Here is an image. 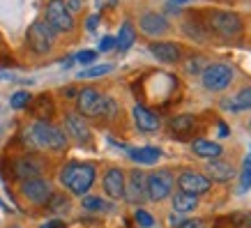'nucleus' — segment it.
Listing matches in <instances>:
<instances>
[{
	"label": "nucleus",
	"instance_id": "f704fd0d",
	"mask_svg": "<svg viewBox=\"0 0 251 228\" xmlns=\"http://www.w3.org/2000/svg\"><path fill=\"white\" fill-rule=\"evenodd\" d=\"M201 65H205L203 58H191V60L187 62V72H189V74H198V72H201Z\"/></svg>",
	"mask_w": 251,
	"mask_h": 228
},
{
	"label": "nucleus",
	"instance_id": "f8f14e48",
	"mask_svg": "<svg viewBox=\"0 0 251 228\" xmlns=\"http://www.w3.org/2000/svg\"><path fill=\"white\" fill-rule=\"evenodd\" d=\"M138 28H141L143 35H148V37H161V35L168 32L171 25H168L166 19L161 14H157V12H143L141 19H138Z\"/></svg>",
	"mask_w": 251,
	"mask_h": 228
},
{
	"label": "nucleus",
	"instance_id": "9b49d317",
	"mask_svg": "<svg viewBox=\"0 0 251 228\" xmlns=\"http://www.w3.org/2000/svg\"><path fill=\"white\" fill-rule=\"evenodd\" d=\"M125 198L136 205L148 201V175L141 171H131L129 177H125Z\"/></svg>",
	"mask_w": 251,
	"mask_h": 228
},
{
	"label": "nucleus",
	"instance_id": "72a5a7b5",
	"mask_svg": "<svg viewBox=\"0 0 251 228\" xmlns=\"http://www.w3.org/2000/svg\"><path fill=\"white\" fill-rule=\"evenodd\" d=\"M62 5L67 7L69 14L74 16V12H81V7H83V0H62Z\"/></svg>",
	"mask_w": 251,
	"mask_h": 228
},
{
	"label": "nucleus",
	"instance_id": "5701e85b",
	"mask_svg": "<svg viewBox=\"0 0 251 228\" xmlns=\"http://www.w3.org/2000/svg\"><path fill=\"white\" fill-rule=\"evenodd\" d=\"M134 39H136V30H134V25H131V21H125L120 25V35L115 37V46H118L120 51H127V49H131Z\"/></svg>",
	"mask_w": 251,
	"mask_h": 228
},
{
	"label": "nucleus",
	"instance_id": "1a4fd4ad",
	"mask_svg": "<svg viewBox=\"0 0 251 228\" xmlns=\"http://www.w3.org/2000/svg\"><path fill=\"white\" fill-rule=\"evenodd\" d=\"M177 187L184 194H191V196H201V194H207L210 187H212V180L203 173H196V171H182L180 177H177Z\"/></svg>",
	"mask_w": 251,
	"mask_h": 228
},
{
	"label": "nucleus",
	"instance_id": "c03bdc74",
	"mask_svg": "<svg viewBox=\"0 0 251 228\" xmlns=\"http://www.w3.org/2000/svg\"><path fill=\"white\" fill-rule=\"evenodd\" d=\"M0 44H2V39H0Z\"/></svg>",
	"mask_w": 251,
	"mask_h": 228
},
{
	"label": "nucleus",
	"instance_id": "20e7f679",
	"mask_svg": "<svg viewBox=\"0 0 251 228\" xmlns=\"http://www.w3.org/2000/svg\"><path fill=\"white\" fill-rule=\"evenodd\" d=\"M28 46H30L35 53H49L55 44V30L44 21V19H39L30 25V30H28Z\"/></svg>",
	"mask_w": 251,
	"mask_h": 228
},
{
	"label": "nucleus",
	"instance_id": "7c9ffc66",
	"mask_svg": "<svg viewBox=\"0 0 251 228\" xmlns=\"http://www.w3.org/2000/svg\"><path fill=\"white\" fill-rule=\"evenodd\" d=\"M134 219H136L138 226H143V228H150V226L154 224L152 214H150V212H145V210H136V214H134Z\"/></svg>",
	"mask_w": 251,
	"mask_h": 228
},
{
	"label": "nucleus",
	"instance_id": "79ce46f5",
	"mask_svg": "<svg viewBox=\"0 0 251 228\" xmlns=\"http://www.w3.org/2000/svg\"><path fill=\"white\" fill-rule=\"evenodd\" d=\"M171 2H189V0H171Z\"/></svg>",
	"mask_w": 251,
	"mask_h": 228
},
{
	"label": "nucleus",
	"instance_id": "393cba45",
	"mask_svg": "<svg viewBox=\"0 0 251 228\" xmlns=\"http://www.w3.org/2000/svg\"><path fill=\"white\" fill-rule=\"evenodd\" d=\"M35 113H37L39 120H49L51 115H53V101L49 95H42L37 99V106H35Z\"/></svg>",
	"mask_w": 251,
	"mask_h": 228
},
{
	"label": "nucleus",
	"instance_id": "9d476101",
	"mask_svg": "<svg viewBox=\"0 0 251 228\" xmlns=\"http://www.w3.org/2000/svg\"><path fill=\"white\" fill-rule=\"evenodd\" d=\"M101 106H104V95L95 88H83L78 92L76 99V108L78 115H85V118H99L101 115Z\"/></svg>",
	"mask_w": 251,
	"mask_h": 228
},
{
	"label": "nucleus",
	"instance_id": "4c0bfd02",
	"mask_svg": "<svg viewBox=\"0 0 251 228\" xmlns=\"http://www.w3.org/2000/svg\"><path fill=\"white\" fill-rule=\"evenodd\" d=\"M42 228H65V221L51 219V221H46V224H42Z\"/></svg>",
	"mask_w": 251,
	"mask_h": 228
},
{
	"label": "nucleus",
	"instance_id": "c756f323",
	"mask_svg": "<svg viewBox=\"0 0 251 228\" xmlns=\"http://www.w3.org/2000/svg\"><path fill=\"white\" fill-rule=\"evenodd\" d=\"M228 221L237 228H251V212H235L228 217Z\"/></svg>",
	"mask_w": 251,
	"mask_h": 228
},
{
	"label": "nucleus",
	"instance_id": "4468645a",
	"mask_svg": "<svg viewBox=\"0 0 251 228\" xmlns=\"http://www.w3.org/2000/svg\"><path fill=\"white\" fill-rule=\"evenodd\" d=\"M150 51L157 60L161 62H168V65H173L182 58V46L175 44V42H152L150 44Z\"/></svg>",
	"mask_w": 251,
	"mask_h": 228
},
{
	"label": "nucleus",
	"instance_id": "2f4dec72",
	"mask_svg": "<svg viewBox=\"0 0 251 228\" xmlns=\"http://www.w3.org/2000/svg\"><path fill=\"white\" fill-rule=\"evenodd\" d=\"M115 111H118V104H115V99L104 97V106H101V118H113Z\"/></svg>",
	"mask_w": 251,
	"mask_h": 228
},
{
	"label": "nucleus",
	"instance_id": "0eeeda50",
	"mask_svg": "<svg viewBox=\"0 0 251 228\" xmlns=\"http://www.w3.org/2000/svg\"><path fill=\"white\" fill-rule=\"evenodd\" d=\"M171 189H173V173L168 168H159L148 175V198L164 201L166 196H171Z\"/></svg>",
	"mask_w": 251,
	"mask_h": 228
},
{
	"label": "nucleus",
	"instance_id": "473e14b6",
	"mask_svg": "<svg viewBox=\"0 0 251 228\" xmlns=\"http://www.w3.org/2000/svg\"><path fill=\"white\" fill-rule=\"evenodd\" d=\"M242 189H249L251 187V159L244 161V173H242Z\"/></svg>",
	"mask_w": 251,
	"mask_h": 228
},
{
	"label": "nucleus",
	"instance_id": "6ab92c4d",
	"mask_svg": "<svg viewBox=\"0 0 251 228\" xmlns=\"http://www.w3.org/2000/svg\"><path fill=\"white\" fill-rule=\"evenodd\" d=\"M194 127H196V118L194 115H175L173 120L168 122V129H171V134L173 136H189L191 131H194Z\"/></svg>",
	"mask_w": 251,
	"mask_h": 228
},
{
	"label": "nucleus",
	"instance_id": "39448f33",
	"mask_svg": "<svg viewBox=\"0 0 251 228\" xmlns=\"http://www.w3.org/2000/svg\"><path fill=\"white\" fill-rule=\"evenodd\" d=\"M44 21L58 32H72L74 30V16L67 12L62 0H49L44 7Z\"/></svg>",
	"mask_w": 251,
	"mask_h": 228
},
{
	"label": "nucleus",
	"instance_id": "bb28decb",
	"mask_svg": "<svg viewBox=\"0 0 251 228\" xmlns=\"http://www.w3.org/2000/svg\"><path fill=\"white\" fill-rule=\"evenodd\" d=\"M113 69V65H95V67H88L83 72H78V78H97V76H104Z\"/></svg>",
	"mask_w": 251,
	"mask_h": 228
},
{
	"label": "nucleus",
	"instance_id": "2eb2a0df",
	"mask_svg": "<svg viewBox=\"0 0 251 228\" xmlns=\"http://www.w3.org/2000/svg\"><path fill=\"white\" fill-rule=\"evenodd\" d=\"M65 127H67L69 131V136L72 138H76L78 143H90V127L85 125L83 120V115H78V113H67L65 115Z\"/></svg>",
	"mask_w": 251,
	"mask_h": 228
},
{
	"label": "nucleus",
	"instance_id": "4be33fe9",
	"mask_svg": "<svg viewBox=\"0 0 251 228\" xmlns=\"http://www.w3.org/2000/svg\"><path fill=\"white\" fill-rule=\"evenodd\" d=\"M198 205V198L196 196H191V194H184V191H177L173 196V210L175 212H194Z\"/></svg>",
	"mask_w": 251,
	"mask_h": 228
},
{
	"label": "nucleus",
	"instance_id": "b1692460",
	"mask_svg": "<svg viewBox=\"0 0 251 228\" xmlns=\"http://www.w3.org/2000/svg\"><path fill=\"white\" fill-rule=\"evenodd\" d=\"M226 108H235V111H242V108H251V88H244V90L237 92L235 101H226L224 104Z\"/></svg>",
	"mask_w": 251,
	"mask_h": 228
},
{
	"label": "nucleus",
	"instance_id": "f257e3e1",
	"mask_svg": "<svg viewBox=\"0 0 251 228\" xmlns=\"http://www.w3.org/2000/svg\"><path fill=\"white\" fill-rule=\"evenodd\" d=\"M25 138H28V143L35 145V148H49V150H65V145H67L65 131L58 129V127L51 125L49 120L32 122L30 127L25 129Z\"/></svg>",
	"mask_w": 251,
	"mask_h": 228
},
{
	"label": "nucleus",
	"instance_id": "ddd939ff",
	"mask_svg": "<svg viewBox=\"0 0 251 228\" xmlns=\"http://www.w3.org/2000/svg\"><path fill=\"white\" fill-rule=\"evenodd\" d=\"M42 161H37L35 157H19L12 164V171H14V177L19 180H30V177H42Z\"/></svg>",
	"mask_w": 251,
	"mask_h": 228
},
{
	"label": "nucleus",
	"instance_id": "a211bd4d",
	"mask_svg": "<svg viewBox=\"0 0 251 228\" xmlns=\"http://www.w3.org/2000/svg\"><path fill=\"white\" fill-rule=\"evenodd\" d=\"M207 177L214 182H230L235 177V168L224 159H212L207 164Z\"/></svg>",
	"mask_w": 251,
	"mask_h": 228
},
{
	"label": "nucleus",
	"instance_id": "37998d69",
	"mask_svg": "<svg viewBox=\"0 0 251 228\" xmlns=\"http://www.w3.org/2000/svg\"><path fill=\"white\" fill-rule=\"evenodd\" d=\"M9 228H21V226H9Z\"/></svg>",
	"mask_w": 251,
	"mask_h": 228
},
{
	"label": "nucleus",
	"instance_id": "aec40b11",
	"mask_svg": "<svg viewBox=\"0 0 251 228\" xmlns=\"http://www.w3.org/2000/svg\"><path fill=\"white\" fill-rule=\"evenodd\" d=\"M191 150L194 154L198 157H203V159H217L221 154V145L217 141H207V138H196L194 143H191Z\"/></svg>",
	"mask_w": 251,
	"mask_h": 228
},
{
	"label": "nucleus",
	"instance_id": "f03ea898",
	"mask_svg": "<svg viewBox=\"0 0 251 228\" xmlns=\"http://www.w3.org/2000/svg\"><path fill=\"white\" fill-rule=\"evenodd\" d=\"M95 166L92 164H67V166L60 171V182L67 187L72 194H76V196H83L88 194V189L92 187L95 182Z\"/></svg>",
	"mask_w": 251,
	"mask_h": 228
},
{
	"label": "nucleus",
	"instance_id": "c9c22d12",
	"mask_svg": "<svg viewBox=\"0 0 251 228\" xmlns=\"http://www.w3.org/2000/svg\"><path fill=\"white\" fill-rule=\"evenodd\" d=\"M95 58H97V53H95V51H83V53L76 55V60L81 62V65H90V62H95Z\"/></svg>",
	"mask_w": 251,
	"mask_h": 228
},
{
	"label": "nucleus",
	"instance_id": "e433bc0d",
	"mask_svg": "<svg viewBox=\"0 0 251 228\" xmlns=\"http://www.w3.org/2000/svg\"><path fill=\"white\" fill-rule=\"evenodd\" d=\"M180 228H205V221L203 219H189V221H182Z\"/></svg>",
	"mask_w": 251,
	"mask_h": 228
},
{
	"label": "nucleus",
	"instance_id": "7ed1b4c3",
	"mask_svg": "<svg viewBox=\"0 0 251 228\" xmlns=\"http://www.w3.org/2000/svg\"><path fill=\"white\" fill-rule=\"evenodd\" d=\"M207 28L224 39H235L242 35L244 23L235 12H212L207 16Z\"/></svg>",
	"mask_w": 251,
	"mask_h": 228
},
{
	"label": "nucleus",
	"instance_id": "423d86ee",
	"mask_svg": "<svg viewBox=\"0 0 251 228\" xmlns=\"http://www.w3.org/2000/svg\"><path fill=\"white\" fill-rule=\"evenodd\" d=\"M201 78L207 90H224L233 81V67L224 65V62H212V65H205Z\"/></svg>",
	"mask_w": 251,
	"mask_h": 228
},
{
	"label": "nucleus",
	"instance_id": "a878e982",
	"mask_svg": "<svg viewBox=\"0 0 251 228\" xmlns=\"http://www.w3.org/2000/svg\"><path fill=\"white\" fill-rule=\"evenodd\" d=\"M83 207L90 210V212H108L113 205L106 203V201H101L99 196H83Z\"/></svg>",
	"mask_w": 251,
	"mask_h": 228
},
{
	"label": "nucleus",
	"instance_id": "ea45409f",
	"mask_svg": "<svg viewBox=\"0 0 251 228\" xmlns=\"http://www.w3.org/2000/svg\"><path fill=\"white\" fill-rule=\"evenodd\" d=\"M118 0H97V7L99 9H104V7H113Z\"/></svg>",
	"mask_w": 251,
	"mask_h": 228
},
{
	"label": "nucleus",
	"instance_id": "c85d7f7f",
	"mask_svg": "<svg viewBox=\"0 0 251 228\" xmlns=\"http://www.w3.org/2000/svg\"><path fill=\"white\" fill-rule=\"evenodd\" d=\"M46 205H49L51 212H62V210H69V201L65 196H60V194H53L51 201H49Z\"/></svg>",
	"mask_w": 251,
	"mask_h": 228
},
{
	"label": "nucleus",
	"instance_id": "f3484780",
	"mask_svg": "<svg viewBox=\"0 0 251 228\" xmlns=\"http://www.w3.org/2000/svg\"><path fill=\"white\" fill-rule=\"evenodd\" d=\"M104 189L113 201L125 198V173L120 168H108L104 175Z\"/></svg>",
	"mask_w": 251,
	"mask_h": 228
},
{
	"label": "nucleus",
	"instance_id": "58836bf2",
	"mask_svg": "<svg viewBox=\"0 0 251 228\" xmlns=\"http://www.w3.org/2000/svg\"><path fill=\"white\" fill-rule=\"evenodd\" d=\"M115 44V39L113 37H104L101 39V44H99V49H101V51H111V46Z\"/></svg>",
	"mask_w": 251,
	"mask_h": 228
},
{
	"label": "nucleus",
	"instance_id": "412c9836",
	"mask_svg": "<svg viewBox=\"0 0 251 228\" xmlns=\"http://www.w3.org/2000/svg\"><path fill=\"white\" fill-rule=\"evenodd\" d=\"M129 157L138 164H157L161 159V150L159 148H134L129 150Z\"/></svg>",
	"mask_w": 251,
	"mask_h": 228
},
{
	"label": "nucleus",
	"instance_id": "dca6fc26",
	"mask_svg": "<svg viewBox=\"0 0 251 228\" xmlns=\"http://www.w3.org/2000/svg\"><path fill=\"white\" fill-rule=\"evenodd\" d=\"M134 120H136V127H138V129L145 131V134H152V131H157L161 127L159 115L152 113L150 108L141 106V104H136V106H134Z\"/></svg>",
	"mask_w": 251,
	"mask_h": 228
},
{
	"label": "nucleus",
	"instance_id": "6e6552de",
	"mask_svg": "<svg viewBox=\"0 0 251 228\" xmlns=\"http://www.w3.org/2000/svg\"><path fill=\"white\" fill-rule=\"evenodd\" d=\"M21 194L30 201L32 205H46V203L51 201V196H53L51 184L46 182L44 177H30V180H23L21 182Z\"/></svg>",
	"mask_w": 251,
	"mask_h": 228
},
{
	"label": "nucleus",
	"instance_id": "cd10ccee",
	"mask_svg": "<svg viewBox=\"0 0 251 228\" xmlns=\"http://www.w3.org/2000/svg\"><path fill=\"white\" fill-rule=\"evenodd\" d=\"M30 101H32L30 92H25V90L14 92V95H12V99H9V104H12V108H25L28 104H30Z\"/></svg>",
	"mask_w": 251,
	"mask_h": 228
},
{
	"label": "nucleus",
	"instance_id": "a19ab883",
	"mask_svg": "<svg viewBox=\"0 0 251 228\" xmlns=\"http://www.w3.org/2000/svg\"><path fill=\"white\" fill-rule=\"evenodd\" d=\"M97 21H99V19H97V14H95V16H90V19H88V23H85V25H88V30H95V28H97Z\"/></svg>",
	"mask_w": 251,
	"mask_h": 228
}]
</instances>
